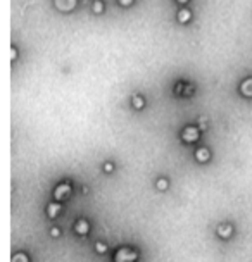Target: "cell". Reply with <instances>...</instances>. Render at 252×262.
<instances>
[{
	"instance_id": "6",
	"label": "cell",
	"mask_w": 252,
	"mask_h": 262,
	"mask_svg": "<svg viewBox=\"0 0 252 262\" xmlns=\"http://www.w3.org/2000/svg\"><path fill=\"white\" fill-rule=\"evenodd\" d=\"M57 212H59V205H50V207H48V214H50V216H55Z\"/></svg>"
},
{
	"instance_id": "1",
	"label": "cell",
	"mask_w": 252,
	"mask_h": 262,
	"mask_svg": "<svg viewBox=\"0 0 252 262\" xmlns=\"http://www.w3.org/2000/svg\"><path fill=\"white\" fill-rule=\"evenodd\" d=\"M137 259V254L130 248H123L116 254V262H133Z\"/></svg>"
},
{
	"instance_id": "7",
	"label": "cell",
	"mask_w": 252,
	"mask_h": 262,
	"mask_svg": "<svg viewBox=\"0 0 252 262\" xmlns=\"http://www.w3.org/2000/svg\"><path fill=\"white\" fill-rule=\"evenodd\" d=\"M76 229H79V231H85V229H86V224H85V223L81 221V224H79V228L76 226Z\"/></svg>"
},
{
	"instance_id": "3",
	"label": "cell",
	"mask_w": 252,
	"mask_h": 262,
	"mask_svg": "<svg viewBox=\"0 0 252 262\" xmlns=\"http://www.w3.org/2000/svg\"><path fill=\"white\" fill-rule=\"evenodd\" d=\"M69 193V186H59V190L55 192V198H62Z\"/></svg>"
},
{
	"instance_id": "8",
	"label": "cell",
	"mask_w": 252,
	"mask_h": 262,
	"mask_svg": "<svg viewBox=\"0 0 252 262\" xmlns=\"http://www.w3.org/2000/svg\"><path fill=\"white\" fill-rule=\"evenodd\" d=\"M130 2H131V0H121V3H123V5H128Z\"/></svg>"
},
{
	"instance_id": "9",
	"label": "cell",
	"mask_w": 252,
	"mask_h": 262,
	"mask_svg": "<svg viewBox=\"0 0 252 262\" xmlns=\"http://www.w3.org/2000/svg\"><path fill=\"white\" fill-rule=\"evenodd\" d=\"M180 2H186V0H180Z\"/></svg>"
},
{
	"instance_id": "5",
	"label": "cell",
	"mask_w": 252,
	"mask_h": 262,
	"mask_svg": "<svg viewBox=\"0 0 252 262\" xmlns=\"http://www.w3.org/2000/svg\"><path fill=\"white\" fill-rule=\"evenodd\" d=\"M178 19H180L181 23L188 21V19H190V12H188V10H181V12H180V17H178Z\"/></svg>"
},
{
	"instance_id": "4",
	"label": "cell",
	"mask_w": 252,
	"mask_h": 262,
	"mask_svg": "<svg viewBox=\"0 0 252 262\" xmlns=\"http://www.w3.org/2000/svg\"><path fill=\"white\" fill-rule=\"evenodd\" d=\"M207 157H209V155H207V150H206V148H200V150L197 152V159H199V161H206Z\"/></svg>"
},
{
	"instance_id": "2",
	"label": "cell",
	"mask_w": 252,
	"mask_h": 262,
	"mask_svg": "<svg viewBox=\"0 0 252 262\" xmlns=\"http://www.w3.org/2000/svg\"><path fill=\"white\" fill-rule=\"evenodd\" d=\"M195 138H197V131L193 130V128H188V130L185 131V140L186 141H195Z\"/></svg>"
}]
</instances>
